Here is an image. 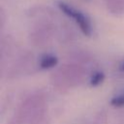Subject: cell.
Returning <instances> with one entry per match:
<instances>
[{
	"mask_svg": "<svg viewBox=\"0 0 124 124\" xmlns=\"http://www.w3.org/2000/svg\"><path fill=\"white\" fill-rule=\"evenodd\" d=\"M57 64H58V58L53 54H44L43 56H41L38 63L39 68L43 70L54 68Z\"/></svg>",
	"mask_w": 124,
	"mask_h": 124,
	"instance_id": "8992f818",
	"label": "cell"
},
{
	"mask_svg": "<svg viewBox=\"0 0 124 124\" xmlns=\"http://www.w3.org/2000/svg\"><path fill=\"white\" fill-rule=\"evenodd\" d=\"M106 9L114 16L124 15V0H104Z\"/></svg>",
	"mask_w": 124,
	"mask_h": 124,
	"instance_id": "5b68a950",
	"label": "cell"
},
{
	"mask_svg": "<svg viewBox=\"0 0 124 124\" xmlns=\"http://www.w3.org/2000/svg\"><path fill=\"white\" fill-rule=\"evenodd\" d=\"M57 6H58V9L65 16H67L70 18H73V20L78 26V28L82 32V34H84L86 36H90L92 34V31H93L92 23H91L90 18L85 14H83L81 11L77 10L72 5H70L66 2H63V1H59L57 3Z\"/></svg>",
	"mask_w": 124,
	"mask_h": 124,
	"instance_id": "3957f363",
	"label": "cell"
},
{
	"mask_svg": "<svg viewBox=\"0 0 124 124\" xmlns=\"http://www.w3.org/2000/svg\"><path fill=\"white\" fill-rule=\"evenodd\" d=\"M86 77H88L86 60L77 58L58 68L51 77V82L59 89H70L80 85Z\"/></svg>",
	"mask_w": 124,
	"mask_h": 124,
	"instance_id": "7a4b0ae2",
	"label": "cell"
},
{
	"mask_svg": "<svg viewBox=\"0 0 124 124\" xmlns=\"http://www.w3.org/2000/svg\"><path fill=\"white\" fill-rule=\"evenodd\" d=\"M105 79V74L102 71H94L89 77V84L93 87L103 83Z\"/></svg>",
	"mask_w": 124,
	"mask_h": 124,
	"instance_id": "52a82bcc",
	"label": "cell"
},
{
	"mask_svg": "<svg viewBox=\"0 0 124 124\" xmlns=\"http://www.w3.org/2000/svg\"><path fill=\"white\" fill-rule=\"evenodd\" d=\"M52 26L49 23H42L37 25L30 34L32 42L37 46L46 45L52 35Z\"/></svg>",
	"mask_w": 124,
	"mask_h": 124,
	"instance_id": "277c9868",
	"label": "cell"
},
{
	"mask_svg": "<svg viewBox=\"0 0 124 124\" xmlns=\"http://www.w3.org/2000/svg\"><path fill=\"white\" fill-rule=\"evenodd\" d=\"M45 116V96L40 92H35L19 104L9 124H41Z\"/></svg>",
	"mask_w": 124,
	"mask_h": 124,
	"instance_id": "6da1fadb",
	"label": "cell"
},
{
	"mask_svg": "<svg viewBox=\"0 0 124 124\" xmlns=\"http://www.w3.org/2000/svg\"><path fill=\"white\" fill-rule=\"evenodd\" d=\"M120 71L124 73V61H123L121 64H120Z\"/></svg>",
	"mask_w": 124,
	"mask_h": 124,
	"instance_id": "9c48e42d",
	"label": "cell"
},
{
	"mask_svg": "<svg viewBox=\"0 0 124 124\" xmlns=\"http://www.w3.org/2000/svg\"><path fill=\"white\" fill-rule=\"evenodd\" d=\"M110 105L114 108H123L124 107V90L119 92L117 95L113 96L110 99Z\"/></svg>",
	"mask_w": 124,
	"mask_h": 124,
	"instance_id": "ba28073f",
	"label": "cell"
}]
</instances>
